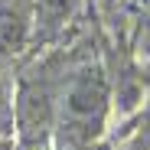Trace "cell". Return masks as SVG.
<instances>
[{"mask_svg": "<svg viewBox=\"0 0 150 150\" xmlns=\"http://www.w3.org/2000/svg\"><path fill=\"white\" fill-rule=\"evenodd\" d=\"M108 101H111V88L101 62L85 59L82 65H75L56 98V124L62 137L75 147H88L105 131Z\"/></svg>", "mask_w": 150, "mask_h": 150, "instance_id": "obj_1", "label": "cell"}, {"mask_svg": "<svg viewBox=\"0 0 150 150\" xmlns=\"http://www.w3.org/2000/svg\"><path fill=\"white\" fill-rule=\"evenodd\" d=\"M7 85H4V79H0V114H7Z\"/></svg>", "mask_w": 150, "mask_h": 150, "instance_id": "obj_5", "label": "cell"}, {"mask_svg": "<svg viewBox=\"0 0 150 150\" xmlns=\"http://www.w3.org/2000/svg\"><path fill=\"white\" fill-rule=\"evenodd\" d=\"M33 36V0H0V56H20Z\"/></svg>", "mask_w": 150, "mask_h": 150, "instance_id": "obj_2", "label": "cell"}, {"mask_svg": "<svg viewBox=\"0 0 150 150\" xmlns=\"http://www.w3.org/2000/svg\"><path fill=\"white\" fill-rule=\"evenodd\" d=\"M33 150H46V147H42V144H39V147H33Z\"/></svg>", "mask_w": 150, "mask_h": 150, "instance_id": "obj_6", "label": "cell"}, {"mask_svg": "<svg viewBox=\"0 0 150 150\" xmlns=\"http://www.w3.org/2000/svg\"><path fill=\"white\" fill-rule=\"evenodd\" d=\"M82 0H33V26H36V39H52L59 36L69 20L75 16Z\"/></svg>", "mask_w": 150, "mask_h": 150, "instance_id": "obj_3", "label": "cell"}, {"mask_svg": "<svg viewBox=\"0 0 150 150\" xmlns=\"http://www.w3.org/2000/svg\"><path fill=\"white\" fill-rule=\"evenodd\" d=\"M140 46H147V49H140V52H150V7H147V16L140 23Z\"/></svg>", "mask_w": 150, "mask_h": 150, "instance_id": "obj_4", "label": "cell"}]
</instances>
